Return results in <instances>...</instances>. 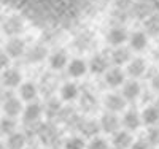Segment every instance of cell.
<instances>
[{
	"label": "cell",
	"instance_id": "obj_5",
	"mask_svg": "<svg viewBox=\"0 0 159 149\" xmlns=\"http://www.w3.org/2000/svg\"><path fill=\"white\" fill-rule=\"evenodd\" d=\"M126 100L121 94H108L105 97V108L108 110V113H119V111H124L126 108Z\"/></svg>",
	"mask_w": 159,
	"mask_h": 149
},
{
	"label": "cell",
	"instance_id": "obj_2",
	"mask_svg": "<svg viewBox=\"0 0 159 149\" xmlns=\"http://www.w3.org/2000/svg\"><path fill=\"white\" fill-rule=\"evenodd\" d=\"M121 125V119H119L115 113H105L102 117H100V130L107 132V133H111L115 135Z\"/></svg>",
	"mask_w": 159,
	"mask_h": 149
},
{
	"label": "cell",
	"instance_id": "obj_13",
	"mask_svg": "<svg viewBox=\"0 0 159 149\" xmlns=\"http://www.w3.org/2000/svg\"><path fill=\"white\" fill-rule=\"evenodd\" d=\"M88 70H91V73H94V75L107 73L108 72V60L105 59L102 54H96V56L91 59V62L88 65Z\"/></svg>",
	"mask_w": 159,
	"mask_h": 149
},
{
	"label": "cell",
	"instance_id": "obj_31",
	"mask_svg": "<svg viewBox=\"0 0 159 149\" xmlns=\"http://www.w3.org/2000/svg\"><path fill=\"white\" fill-rule=\"evenodd\" d=\"M148 143L159 144V127H151V130L148 133Z\"/></svg>",
	"mask_w": 159,
	"mask_h": 149
},
{
	"label": "cell",
	"instance_id": "obj_27",
	"mask_svg": "<svg viewBox=\"0 0 159 149\" xmlns=\"http://www.w3.org/2000/svg\"><path fill=\"white\" fill-rule=\"evenodd\" d=\"M86 149H110L107 140H103L100 137H94L91 138V141L86 144Z\"/></svg>",
	"mask_w": 159,
	"mask_h": 149
},
{
	"label": "cell",
	"instance_id": "obj_28",
	"mask_svg": "<svg viewBox=\"0 0 159 149\" xmlns=\"http://www.w3.org/2000/svg\"><path fill=\"white\" fill-rule=\"evenodd\" d=\"M61 110H62V108H61V103H59L57 100H51V102L46 105V108H45V113L48 114V117H54V116L59 114Z\"/></svg>",
	"mask_w": 159,
	"mask_h": 149
},
{
	"label": "cell",
	"instance_id": "obj_11",
	"mask_svg": "<svg viewBox=\"0 0 159 149\" xmlns=\"http://www.w3.org/2000/svg\"><path fill=\"white\" fill-rule=\"evenodd\" d=\"M140 94H142V87H140V84L137 83L135 79L124 83V86H123V97H124L126 102L137 100L140 97Z\"/></svg>",
	"mask_w": 159,
	"mask_h": 149
},
{
	"label": "cell",
	"instance_id": "obj_22",
	"mask_svg": "<svg viewBox=\"0 0 159 149\" xmlns=\"http://www.w3.org/2000/svg\"><path fill=\"white\" fill-rule=\"evenodd\" d=\"M18 129V124H16V119L15 117H8V116H3L2 119H0V133L2 135H7V137H10V135H13Z\"/></svg>",
	"mask_w": 159,
	"mask_h": 149
},
{
	"label": "cell",
	"instance_id": "obj_17",
	"mask_svg": "<svg viewBox=\"0 0 159 149\" xmlns=\"http://www.w3.org/2000/svg\"><path fill=\"white\" fill-rule=\"evenodd\" d=\"M145 72H147V62L143 59L137 57V59H132L127 64V75L130 78H140Z\"/></svg>",
	"mask_w": 159,
	"mask_h": 149
},
{
	"label": "cell",
	"instance_id": "obj_14",
	"mask_svg": "<svg viewBox=\"0 0 159 149\" xmlns=\"http://www.w3.org/2000/svg\"><path fill=\"white\" fill-rule=\"evenodd\" d=\"M142 124L148 127H156L159 124V108L157 106H147L142 111Z\"/></svg>",
	"mask_w": 159,
	"mask_h": 149
},
{
	"label": "cell",
	"instance_id": "obj_35",
	"mask_svg": "<svg viewBox=\"0 0 159 149\" xmlns=\"http://www.w3.org/2000/svg\"><path fill=\"white\" fill-rule=\"evenodd\" d=\"M156 106L159 108V97H157V100H156Z\"/></svg>",
	"mask_w": 159,
	"mask_h": 149
},
{
	"label": "cell",
	"instance_id": "obj_21",
	"mask_svg": "<svg viewBox=\"0 0 159 149\" xmlns=\"http://www.w3.org/2000/svg\"><path fill=\"white\" fill-rule=\"evenodd\" d=\"M80 95V89L75 83H65L61 87V97L64 102H73Z\"/></svg>",
	"mask_w": 159,
	"mask_h": 149
},
{
	"label": "cell",
	"instance_id": "obj_19",
	"mask_svg": "<svg viewBox=\"0 0 159 149\" xmlns=\"http://www.w3.org/2000/svg\"><path fill=\"white\" fill-rule=\"evenodd\" d=\"M49 65H51V68H54V70H62L64 67H67L69 65V57H67V52L59 49V51H54L49 56Z\"/></svg>",
	"mask_w": 159,
	"mask_h": 149
},
{
	"label": "cell",
	"instance_id": "obj_12",
	"mask_svg": "<svg viewBox=\"0 0 159 149\" xmlns=\"http://www.w3.org/2000/svg\"><path fill=\"white\" fill-rule=\"evenodd\" d=\"M134 143V138H132L130 132L127 130H118L113 135V146L116 149H129Z\"/></svg>",
	"mask_w": 159,
	"mask_h": 149
},
{
	"label": "cell",
	"instance_id": "obj_23",
	"mask_svg": "<svg viewBox=\"0 0 159 149\" xmlns=\"http://www.w3.org/2000/svg\"><path fill=\"white\" fill-rule=\"evenodd\" d=\"M25 56H27V62L38 64V62H42L48 56V52H46V49L43 46H34L32 49L25 51Z\"/></svg>",
	"mask_w": 159,
	"mask_h": 149
},
{
	"label": "cell",
	"instance_id": "obj_15",
	"mask_svg": "<svg viewBox=\"0 0 159 149\" xmlns=\"http://www.w3.org/2000/svg\"><path fill=\"white\" fill-rule=\"evenodd\" d=\"M22 27H24L22 21L19 18H16V16H13V18L5 21V24H3V33L10 35L11 38H15L16 35H19L22 32Z\"/></svg>",
	"mask_w": 159,
	"mask_h": 149
},
{
	"label": "cell",
	"instance_id": "obj_6",
	"mask_svg": "<svg viewBox=\"0 0 159 149\" xmlns=\"http://www.w3.org/2000/svg\"><path fill=\"white\" fill-rule=\"evenodd\" d=\"M5 52L10 56V59H16V57L24 56V54H25V42H24V40H21L19 37L11 38L10 42L7 43Z\"/></svg>",
	"mask_w": 159,
	"mask_h": 149
},
{
	"label": "cell",
	"instance_id": "obj_18",
	"mask_svg": "<svg viewBox=\"0 0 159 149\" xmlns=\"http://www.w3.org/2000/svg\"><path fill=\"white\" fill-rule=\"evenodd\" d=\"M88 72V64L83 59H73L67 65V73L72 78H80Z\"/></svg>",
	"mask_w": 159,
	"mask_h": 149
},
{
	"label": "cell",
	"instance_id": "obj_7",
	"mask_svg": "<svg viewBox=\"0 0 159 149\" xmlns=\"http://www.w3.org/2000/svg\"><path fill=\"white\" fill-rule=\"evenodd\" d=\"M121 124L126 127L127 132H132V130H137L140 125H142V116L139 111L135 110H129L124 113L123 119H121Z\"/></svg>",
	"mask_w": 159,
	"mask_h": 149
},
{
	"label": "cell",
	"instance_id": "obj_33",
	"mask_svg": "<svg viewBox=\"0 0 159 149\" xmlns=\"http://www.w3.org/2000/svg\"><path fill=\"white\" fill-rule=\"evenodd\" d=\"M151 86H153V89H154V90H157V92H159V73H156V75L151 78Z\"/></svg>",
	"mask_w": 159,
	"mask_h": 149
},
{
	"label": "cell",
	"instance_id": "obj_9",
	"mask_svg": "<svg viewBox=\"0 0 159 149\" xmlns=\"http://www.w3.org/2000/svg\"><path fill=\"white\" fill-rule=\"evenodd\" d=\"M129 40V35L126 32V29H123V27H113V29L108 32L107 35V42L111 45V46H123L126 42Z\"/></svg>",
	"mask_w": 159,
	"mask_h": 149
},
{
	"label": "cell",
	"instance_id": "obj_32",
	"mask_svg": "<svg viewBox=\"0 0 159 149\" xmlns=\"http://www.w3.org/2000/svg\"><path fill=\"white\" fill-rule=\"evenodd\" d=\"M129 149H150V143L148 141H143V140H139V141L132 143V146Z\"/></svg>",
	"mask_w": 159,
	"mask_h": 149
},
{
	"label": "cell",
	"instance_id": "obj_10",
	"mask_svg": "<svg viewBox=\"0 0 159 149\" xmlns=\"http://www.w3.org/2000/svg\"><path fill=\"white\" fill-rule=\"evenodd\" d=\"M105 83H107L110 87L124 86L126 75H124V72L121 68H110L107 73H105Z\"/></svg>",
	"mask_w": 159,
	"mask_h": 149
},
{
	"label": "cell",
	"instance_id": "obj_8",
	"mask_svg": "<svg viewBox=\"0 0 159 149\" xmlns=\"http://www.w3.org/2000/svg\"><path fill=\"white\" fill-rule=\"evenodd\" d=\"M37 95H38V87L32 83V81H25L19 86V99L22 102H27V103H32L37 100Z\"/></svg>",
	"mask_w": 159,
	"mask_h": 149
},
{
	"label": "cell",
	"instance_id": "obj_24",
	"mask_svg": "<svg viewBox=\"0 0 159 149\" xmlns=\"http://www.w3.org/2000/svg\"><path fill=\"white\" fill-rule=\"evenodd\" d=\"M25 147V137L21 132H15L7 138V149H24Z\"/></svg>",
	"mask_w": 159,
	"mask_h": 149
},
{
	"label": "cell",
	"instance_id": "obj_26",
	"mask_svg": "<svg viewBox=\"0 0 159 149\" xmlns=\"http://www.w3.org/2000/svg\"><path fill=\"white\" fill-rule=\"evenodd\" d=\"M100 125H97L96 122H92V121H86V122H83L81 125V132L84 135H88V137H97V132H99Z\"/></svg>",
	"mask_w": 159,
	"mask_h": 149
},
{
	"label": "cell",
	"instance_id": "obj_1",
	"mask_svg": "<svg viewBox=\"0 0 159 149\" xmlns=\"http://www.w3.org/2000/svg\"><path fill=\"white\" fill-rule=\"evenodd\" d=\"M2 110H3V114L8 116V117H15L19 116L22 111H24V106H22V100L19 97H7L2 103Z\"/></svg>",
	"mask_w": 159,
	"mask_h": 149
},
{
	"label": "cell",
	"instance_id": "obj_34",
	"mask_svg": "<svg viewBox=\"0 0 159 149\" xmlns=\"http://www.w3.org/2000/svg\"><path fill=\"white\" fill-rule=\"evenodd\" d=\"M0 149H7V144H3V143H0Z\"/></svg>",
	"mask_w": 159,
	"mask_h": 149
},
{
	"label": "cell",
	"instance_id": "obj_25",
	"mask_svg": "<svg viewBox=\"0 0 159 149\" xmlns=\"http://www.w3.org/2000/svg\"><path fill=\"white\" fill-rule=\"evenodd\" d=\"M64 149H86V143L80 137H72L64 143Z\"/></svg>",
	"mask_w": 159,
	"mask_h": 149
},
{
	"label": "cell",
	"instance_id": "obj_20",
	"mask_svg": "<svg viewBox=\"0 0 159 149\" xmlns=\"http://www.w3.org/2000/svg\"><path fill=\"white\" fill-rule=\"evenodd\" d=\"M111 60L116 64V65H124V64H129L132 59H130V49L129 48H124V46H118L113 52H111Z\"/></svg>",
	"mask_w": 159,
	"mask_h": 149
},
{
	"label": "cell",
	"instance_id": "obj_30",
	"mask_svg": "<svg viewBox=\"0 0 159 149\" xmlns=\"http://www.w3.org/2000/svg\"><path fill=\"white\" fill-rule=\"evenodd\" d=\"M10 56H8V54L3 51H0V73H2V72H5L7 68H10Z\"/></svg>",
	"mask_w": 159,
	"mask_h": 149
},
{
	"label": "cell",
	"instance_id": "obj_36",
	"mask_svg": "<svg viewBox=\"0 0 159 149\" xmlns=\"http://www.w3.org/2000/svg\"><path fill=\"white\" fill-rule=\"evenodd\" d=\"M113 149H116V147H113Z\"/></svg>",
	"mask_w": 159,
	"mask_h": 149
},
{
	"label": "cell",
	"instance_id": "obj_29",
	"mask_svg": "<svg viewBox=\"0 0 159 149\" xmlns=\"http://www.w3.org/2000/svg\"><path fill=\"white\" fill-rule=\"evenodd\" d=\"M81 106L86 108V110H92L96 106V97L89 92H84L81 95Z\"/></svg>",
	"mask_w": 159,
	"mask_h": 149
},
{
	"label": "cell",
	"instance_id": "obj_4",
	"mask_svg": "<svg viewBox=\"0 0 159 149\" xmlns=\"http://www.w3.org/2000/svg\"><path fill=\"white\" fill-rule=\"evenodd\" d=\"M43 114V108L40 103L37 102H32V103H27V106H24V111H22V119L25 124H34L37 121L42 117Z\"/></svg>",
	"mask_w": 159,
	"mask_h": 149
},
{
	"label": "cell",
	"instance_id": "obj_3",
	"mask_svg": "<svg viewBox=\"0 0 159 149\" xmlns=\"http://www.w3.org/2000/svg\"><path fill=\"white\" fill-rule=\"evenodd\" d=\"M0 83L5 87H19L22 84V75L16 68H7L0 75Z\"/></svg>",
	"mask_w": 159,
	"mask_h": 149
},
{
	"label": "cell",
	"instance_id": "obj_16",
	"mask_svg": "<svg viewBox=\"0 0 159 149\" xmlns=\"http://www.w3.org/2000/svg\"><path fill=\"white\" fill-rule=\"evenodd\" d=\"M148 45V37L145 35L143 32H134L130 37H129V48L132 51H143L145 48H147Z\"/></svg>",
	"mask_w": 159,
	"mask_h": 149
}]
</instances>
